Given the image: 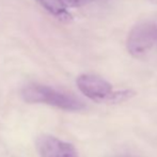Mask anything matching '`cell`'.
<instances>
[{
	"label": "cell",
	"instance_id": "cell-1",
	"mask_svg": "<svg viewBox=\"0 0 157 157\" xmlns=\"http://www.w3.org/2000/svg\"><path fill=\"white\" fill-rule=\"evenodd\" d=\"M21 95L27 103L47 104L66 111H80L86 107L85 104L74 95L60 92L47 86L29 85L23 90Z\"/></svg>",
	"mask_w": 157,
	"mask_h": 157
},
{
	"label": "cell",
	"instance_id": "cell-2",
	"mask_svg": "<svg viewBox=\"0 0 157 157\" xmlns=\"http://www.w3.org/2000/svg\"><path fill=\"white\" fill-rule=\"evenodd\" d=\"M127 50L135 58H143L157 48V19L137 24L126 41Z\"/></svg>",
	"mask_w": 157,
	"mask_h": 157
},
{
	"label": "cell",
	"instance_id": "cell-3",
	"mask_svg": "<svg viewBox=\"0 0 157 157\" xmlns=\"http://www.w3.org/2000/svg\"><path fill=\"white\" fill-rule=\"evenodd\" d=\"M77 87L88 98L98 103H110L114 92L111 83L92 74L80 75L77 78Z\"/></svg>",
	"mask_w": 157,
	"mask_h": 157
},
{
	"label": "cell",
	"instance_id": "cell-4",
	"mask_svg": "<svg viewBox=\"0 0 157 157\" xmlns=\"http://www.w3.org/2000/svg\"><path fill=\"white\" fill-rule=\"evenodd\" d=\"M36 147L42 157H78L74 145L50 135H42Z\"/></svg>",
	"mask_w": 157,
	"mask_h": 157
},
{
	"label": "cell",
	"instance_id": "cell-5",
	"mask_svg": "<svg viewBox=\"0 0 157 157\" xmlns=\"http://www.w3.org/2000/svg\"><path fill=\"white\" fill-rule=\"evenodd\" d=\"M37 3L44 8L48 13L56 16L62 21H70L72 15L66 11V6L60 0H36Z\"/></svg>",
	"mask_w": 157,
	"mask_h": 157
},
{
	"label": "cell",
	"instance_id": "cell-6",
	"mask_svg": "<svg viewBox=\"0 0 157 157\" xmlns=\"http://www.w3.org/2000/svg\"><path fill=\"white\" fill-rule=\"evenodd\" d=\"M60 1L66 8H78V6H86L94 0H60Z\"/></svg>",
	"mask_w": 157,
	"mask_h": 157
},
{
	"label": "cell",
	"instance_id": "cell-7",
	"mask_svg": "<svg viewBox=\"0 0 157 157\" xmlns=\"http://www.w3.org/2000/svg\"><path fill=\"white\" fill-rule=\"evenodd\" d=\"M150 2H152V3H157V0H149Z\"/></svg>",
	"mask_w": 157,
	"mask_h": 157
},
{
	"label": "cell",
	"instance_id": "cell-8",
	"mask_svg": "<svg viewBox=\"0 0 157 157\" xmlns=\"http://www.w3.org/2000/svg\"><path fill=\"white\" fill-rule=\"evenodd\" d=\"M126 157H130V156H126Z\"/></svg>",
	"mask_w": 157,
	"mask_h": 157
}]
</instances>
